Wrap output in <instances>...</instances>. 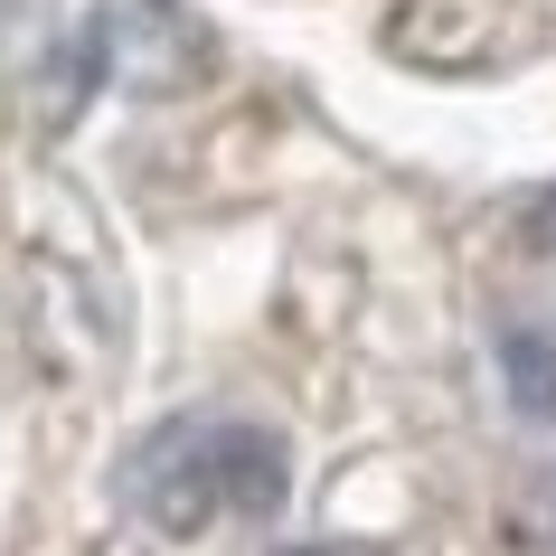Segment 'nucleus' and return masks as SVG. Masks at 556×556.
I'll use <instances>...</instances> for the list:
<instances>
[{
  "instance_id": "f257e3e1",
  "label": "nucleus",
  "mask_w": 556,
  "mask_h": 556,
  "mask_svg": "<svg viewBox=\"0 0 556 556\" xmlns=\"http://www.w3.org/2000/svg\"><path fill=\"white\" fill-rule=\"evenodd\" d=\"M151 528L199 538L207 519H264L283 500V443L264 425H170L132 471Z\"/></svg>"
},
{
  "instance_id": "f03ea898",
  "label": "nucleus",
  "mask_w": 556,
  "mask_h": 556,
  "mask_svg": "<svg viewBox=\"0 0 556 556\" xmlns=\"http://www.w3.org/2000/svg\"><path fill=\"white\" fill-rule=\"evenodd\" d=\"M94 66L132 94H179L207 76V29L179 10V0H104L86 29Z\"/></svg>"
},
{
  "instance_id": "7ed1b4c3",
  "label": "nucleus",
  "mask_w": 556,
  "mask_h": 556,
  "mask_svg": "<svg viewBox=\"0 0 556 556\" xmlns=\"http://www.w3.org/2000/svg\"><path fill=\"white\" fill-rule=\"evenodd\" d=\"M500 378L519 415H556V330H500Z\"/></svg>"
},
{
  "instance_id": "20e7f679",
  "label": "nucleus",
  "mask_w": 556,
  "mask_h": 556,
  "mask_svg": "<svg viewBox=\"0 0 556 556\" xmlns=\"http://www.w3.org/2000/svg\"><path fill=\"white\" fill-rule=\"evenodd\" d=\"M528 245H547V255H556V189L528 199Z\"/></svg>"
},
{
  "instance_id": "39448f33",
  "label": "nucleus",
  "mask_w": 556,
  "mask_h": 556,
  "mask_svg": "<svg viewBox=\"0 0 556 556\" xmlns=\"http://www.w3.org/2000/svg\"><path fill=\"white\" fill-rule=\"evenodd\" d=\"M283 556H340V547H283Z\"/></svg>"
}]
</instances>
